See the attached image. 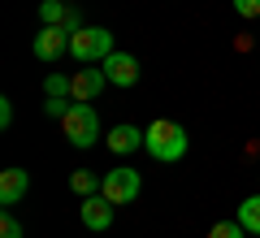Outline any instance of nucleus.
<instances>
[{
	"label": "nucleus",
	"mask_w": 260,
	"mask_h": 238,
	"mask_svg": "<svg viewBox=\"0 0 260 238\" xmlns=\"http://www.w3.org/2000/svg\"><path fill=\"white\" fill-rule=\"evenodd\" d=\"M30 52L39 61H61V52H70V30L65 26H44L35 35V44H30Z\"/></svg>",
	"instance_id": "nucleus-6"
},
{
	"label": "nucleus",
	"mask_w": 260,
	"mask_h": 238,
	"mask_svg": "<svg viewBox=\"0 0 260 238\" xmlns=\"http://www.w3.org/2000/svg\"><path fill=\"white\" fill-rule=\"evenodd\" d=\"M143 147H148L152 160H160V165H174V160H182L186 156V130L178 126V121H152L148 130H143Z\"/></svg>",
	"instance_id": "nucleus-1"
},
{
	"label": "nucleus",
	"mask_w": 260,
	"mask_h": 238,
	"mask_svg": "<svg viewBox=\"0 0 260 238\" xmlns=\"http://www.w3.org/2000/svg\"><path fill=\"white\" fill-rule=\"evenodd\" d=\"M139 174H135V169H126V165H117V169H109V174H104V186H100V195L104 199H113L121 208V203H135L139 199Z\"/></svg>",
	"instance_id": "nucleus-4"
},
{
	"label": "nucleus",
	"mask_w": 260,
	"mask_h": 238,
	"mask_svg": "<svg viewBox=\"0 0 260 238\" xmlns=\"http://www.w3.org/2000/svg\"><path fill=\"white\" fill-rule=\"evenodd\" d=\"M26 191H30V174L26 169H5L0 174V208H13L18 199H26Z\"/></svg>",
	"instance_id": "nucleus-8"
},
{
	"label": "nucleus",
	"mask_w": 260,
	"mask_h": 238,
	"mask_svg": "<svg viewBox=\"0 0 260 238\" xmlns=\"http://www.w3.org/2000/svg\"><path fill=\"white\" fill-rule=\"evenodd\" d=\"M44 91H48V95H61V100H65V95L74 91V78H65V74H48V78H44Z\"/></svg>",
	"instance_id": "nucleus-14"
},
{
	"label": "nucleus",
	"mask_w": 260,
	"mask_h": 238,
	"mask_svg": "<svg viewBox=\"0 0 260 238\" xmlns=\"http://www.w3.org/2000/svg\"><path fill=\"white\" fill-rule=\"evenodd\" d=\"M113 208H117V203L104 199V195H87L83 199V225L87 229H109L113 225Z\"/></svg>",
	"instance_id": "nucleus-9"
},
{
	"label": "nucleus",
	"mask_w": 260,
	"mask_h": 238,
	"mask_svg": "<svg viewBox=\"0 0 260 238\" xmlns=\"http://www.w3.org/2000/svg\"><path fill=\"white\" fill-rule=\"evenodd\" d=\"M239 225L247 234H260V195H251V199L239 203Z\"/></svg>",
	"instance_id": "nucleus-12"
},
{
	"label": "nucleus",
	"mask_w": 260,
	"mask_h": 238,
	"mask_svg": "<svg viewBox=\"0 0 260 238\" xmlns=\"http://www.w3.org/2000/svg\"><path fill=\"white\" fill-rule=\"evenodd\" d=\"M135 147H143V130L139 126H113L109 130V152L126 156V152H135Z\"/></svg>",
	"instance_id": "nucleus-10"
},
{
	"label": "nucleus",
	"mask_w": 260,
	"mask_h": 238,
	"mask_svg": "<svg viewBox=\"0 0 260 238\" xmlns=\"http://www.w3.org/2000/svg\"><path fill=\"white\" fill-rule=\"evenodd\" d=\"M234 13L239 18H260V0H234Z\"/></svg>",
	"instance_id": "nucleus-17"
},
{
	"label": "nucleus",
	"mask_w": 260,
	"mask_h": 238,
	"mask_svg": "<svg viewBox=\"0 0 260 238\" xmlns=\"http://www.w3.org/2000/svg\"><path fill=\"white\" fill-rule=\"evenodd\" d=\"M44 113H48V117H65V113H70V104H61V95H48Z\"/></svg>",
	"instance_id": "nucleus-18"
},
{
	"label": "nucleus",
	"mask_w": 260,
	"mask_h": 238,
	"mask_svg": "<svg viewBox=\"0 0 260 238\" xmlns=\"http://www.w3.org/2000/svg\"><path fill=\"white\" fill-rule=\"evenodd\" d=\"M70 5H65V0H44V5H39V18H44V26H65V18H70Z\"/></svg>",
	"instance_id": "nucleus-13"
},
{
	"label": "nucleus",
	"mask_w": 260,
	"mask_h": 238,
	"mask_svg": "<svg viewBox=\"0 0 260 238\" xmlns=\"http://www.w3.org/2000/svg\"><path fill=\"white\" fill-rule=\"evenodd\" d=\"M208 238H247V229H243L239 221H217V225L208 229Z\"/></svg>",
	"instance_id": "nucleus-15"
},
{
	"label": "nucleus",
	"mask_w": 260,
	"mask_h": 238,
	"mask_svg": "<svg viewBox=\"0 0 260 238\" xmlns=\"http://www.w3.org/2000/svg\"><path fill=\"white\" fill-rule=\"evenodd\" d=\"M109 87V74H104V65H83V70L74 74V100H83V104H95V95Z\"/></svg>",
	"instance_id": "nucleus-5"
},
{
	"label": "nucleus",
	"mask_w": 260,
	"mask_h": 238,
	"mask_svg": "<svg viewBox=\"0 0 260 238\" xmlns=\"http://www.w3.org/2000/svg\"><path fill=\"white\" fill-rule=\"evenodd\" d=\"M70 186H74L78 195H100V186H104V174L95 178V169H74V174H70Z\"/></svg>",
	"instance_id": "nucleus-11"
},
{
	"label": "nucleus",
	"mask_w": 260,
	"mask_h": 238,
	"mask_svg": "<svg viewBox=\"0 0 260 238\" xmlns=\"http://www.w3.org/2000/svg\"><path fill=\"white\" fill-rule=\"evenodd\" d=\"M109 52H113V35L104 26H78L70 35V56L83 65H100Z\"/></svg>",
	"instance_id": "nucleus-2"
},
{
	"label": "nucleus",
	"mask_w": 260,
	"mask_h": 238,
	"mask_svg": "<svg viewBox=\"0 0 260 238\" xmlns=\"http://www.w3.org/2000/svg\"><path fill=\"white\" fill-rule=\"evenodd\" d=\"M9 126H13V104L0 100V130H9Z\"/></svg>",
	"instance_id": "nucleus-19"
},
{
	"label": "nucleus",
	"mask_w": 260,
	"mask_h": 238,
	"mask_svg": "<svg viewBox=\"0 0 260 238\" xmlns=\"http://www.w3.org/2000/svg\"><path fill=\"white\" fill-rule=\"evenodd\" d=\"M100 65H104V74H109L113 87H135L139 83V61H135L130 52H109Z\"/></svg>",
	"instance_id": "nucleus-7"
},
{
	"label": "nucleus",
	"mask_w": 260,
	"mask_h": 238,
	"mask_svg": "<svg viewBox=\"0 0 260 238\" xmlns=\"http://www.w3.org/2000/svg\"><path fill=\"white\" fill-rule=\"evenodd\" d=\"M61 126H65V139H70L74 147H91L95 139H100V117H95V104L74 100V104H70V113L61 117Z\"/></svg>",
	"instance_id": "nucleus-3"
},
{
	"label": "nucleus",
	"mask_w": 260,
	"mask_h": 238,
	"mask_svg": "<svg viewBox=\"0 0 260 238\" xmlns=\"http://www.w3.org/2000/svg\"><path fill=\"white\" fill-rule=\"evenodd\" d=\"M0 238H22V221H18V217H13V212H9V208L0 212Z\"/></svg>",
	"instance_id": "nucleus-16"
}]
</instances>
